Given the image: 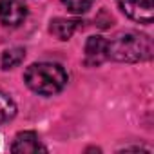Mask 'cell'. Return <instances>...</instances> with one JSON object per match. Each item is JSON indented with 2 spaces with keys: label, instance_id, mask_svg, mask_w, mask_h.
Segmentation results:
<instances>
[{
  "label": "cell",
  "instance_id": "1",
  "mask_svg": "<svg viewBox=\"0 0 154 154\" xmlns=\"http://www.w3.org/2000/svg\"><path fill=\"white\" fill-rule=\"evenodd\" d=\"M152 40L147 35L136 31H123L107 40V58H112L116 62H145L152 58Z\"/></svg>",
  "mask_w": 154,
  "mask_h": 154
},
{
  "label": "cell",
  "instance_id": "2",
  "mask_svg": "<svg viewBox=\"0 0 154 154\" xmlns=\"http://www.w3.org/2000/svg\"><path fill=\"white\" fill-rule=\"evenodd\" d=\"M24 82L33 93H38L42 96H53L65 87L67 72L58 63L40 62V63H33L26 69Z\"/></svg>",
  "mask_w": 154,
  "mask_h": 154
},
{
  "label": "cell",
  "instance_id": "3",
  "mask_svg": "<svg viewBox=\"0 0 154 154\" xmlns=\"http://www.w3.org/2000/svg\"><path fill=\"white\" fill-rule=\"evenodd\" d=\"M118 6L134 22L150 24L154 20V0H118Z\"/></svg>",
  "mask_w": 154,
  "mask_h": 154
},
{
  "label": "cell",
  "instance_id": "4",
  "mask_svg": "<svg viewBox=\"0 0 154 154\" xmlns=\"http://www.w3.org/2000/svg\"><path fill=\"white\" fill-rule=\"evenodd\" d=\"M27 17L24 0H0V22L4 26L17 27Z\"/></svg>",
  "mask_w": 154,
  "mask_h": 154
},
{
  "label": "cell",
  "instance_id": "5",
  "mask_svg": "<svg viewBox=\"0 0 154 154\" xmlns=\"http://www.w3.org/2000/svg\"><path fill=\"white\" fill-rule=\"evenodd\" d=\"M11 152L15 154H35V152H47V149L42 145L40 138L33 131L18 132L11 143Z\"/></svg>",
  "mask_w": 154,
  "mask_h": 154
},
{
  "label": "cell",
  "instance_id": "6",
  "mask_svg": "<svg viewBox=\"0 0 154 154\" xmlns=\"http://www.w3.org/2000/svg\"><path fill=\"white\" fill-rule=\"evenodd\" d=\"M107 60V40L103 36H89L85 42V62L87 65H100Z\"/></svg>",
  "mask_w": 154,
  "mask_h": 154
},
{
  "label": "cell",
  "instance_id": "7",
  "mask_svg": "<svg viewBox=\"0 0 154 154\" xmlns=\"http://www.w3.org/2000/svg\"><path fill=\"white\" fill-rule=\"evenodd\" d=\"M76 20H67V18H54L51 22L49 31L58 38V40H69L72 33L76 31Z\"/></svg>",
  "mask_w": 154,
  "mask_h": 154
},
{
  "label": "cell",
  "instance_id": "8",
  "mask_svg": "<svg viewBox=\"0 0 154 154\" xmlns=\"http://www.w3.org/2000/svg\"><path fill=\"white\" fill-rule=\"evenodd\" d=\"M24 58H26V49L24 47H11V49L4 51L0 63H2L4 71H8V69H13V67L20 65L24 62Z\"/></svg>",
  "mask_w": 154,
  "mask_h": 154
},
{
  "label": "cell",
  "instance_id": "9",
  "mask_svg": "<svg viewBox=\"0 0 154 154\" xmlns=\"http://www.w3.org/2000/svg\"><path fill=\"white\" fill-rule=\"evenodd\" d=\"M15 114H17V105H15L13 98L0 91V125L13 120Z\"/></svg>",
  "mask_w": 154,
  "mask_h": 154
},
{
  "label": "cell",
  "instance_id": "10",
  "mask_svg": "<svg viewBox=\"0 0 154 154\" xmlns=\"http://www.w3.org/2000/svg\"><path fill=\"white\" fill-rule=\"evenodd\" d=\"M63 6L71 11V13H76V15H82L85 11H89L94 4V0H62Z\"/></svg>",
  "mask_w": 154,
  "mask_h": 154
}]
</instances>
